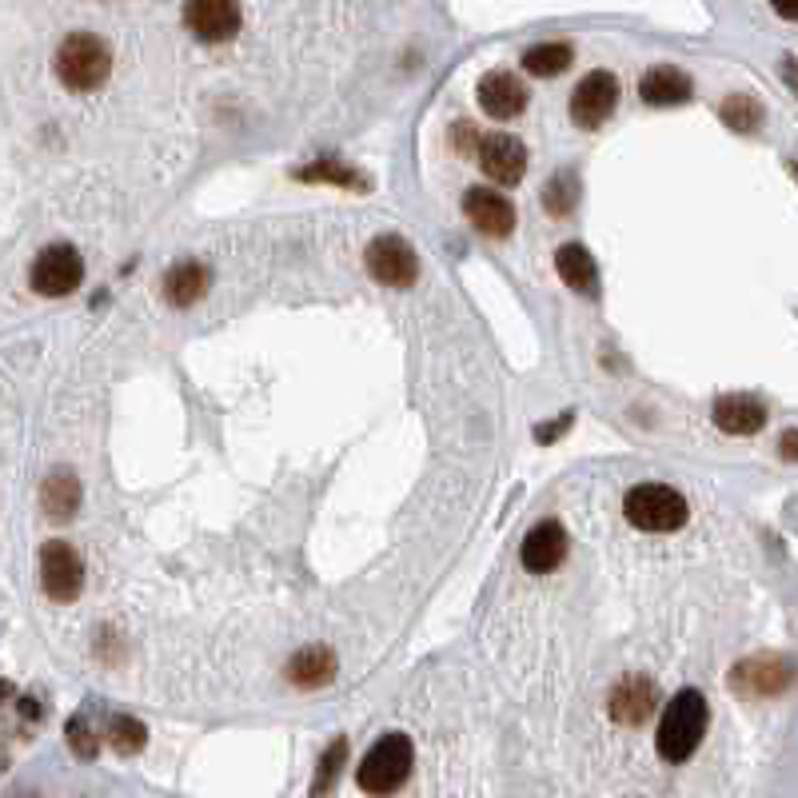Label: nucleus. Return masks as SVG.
Masks as SVG:
<instances>
[{"instance_id": "f257e3e1", "label": "nucleus", "mask_w": 798, "mask_h": 798, "mask_svg": "<svg viewBox=\"0 0 798 798\" xmlns=\"http://www.w3.org/2000/svg\"><path fill=\"white\" fill-rule=\"evenodd\" d=\"M707 722H711V707L695 687H683L675 699H667L663 707V719H659V758L667 763H687L695 751H699L703 734H707Z\"/></svg>"}, {"instance_id": "f03ea898", "label": "nucleus", "mask_w": 798, "mask_h": 798, "mask_svg": "<svg viewBox=\"0 0 798 798\" xmlns=\"http://www.w3.org/2000/svg\"><path fill=\"white\" fill-rule=\"evenodd\" d=\"M56 77L72 92H97L112 72V48L97 33H72L56 48Z\"/></svg>"}, {"instance_id": "7ed1b4c3", "label": "nucleus", "mask_w": 798, "mask_h": 798, "mask_svg": "<svg viewBox=\"0 0 798 798\" xmlns=\"http://www.w3.org/2000/svg\"><path fill=\"white\" fill-rule=\"evenodd\" d=\"M623 515L631 527L659 536V531H678L687 524L690 507L667 483H634L631 492L623 495Z\"/></svg>"}, {"instance_id": "20e7f679", "label": "nucleus", "mask_w": 798, "mask_h": 798, "mask_svg": "<svg viewBox=\"0 0 798 798\" xmlns=\"http://www.w3.org/2000/svg\"><path fill=\"white\" fill-rule=\"evenodd\" d=\"M412 763H416L412 739L392 731V734H383L380 743L363 755L360 771H356V783H360L363 795H392V790H400L407 783Z\"/></svg>"}, {"instance_id": "39448f33", "label": "nucleus", "mask_w": 798, "mask_h": 798, "mask_svg": "<svg viewBox=\"0 0 798 798\" xmlns=\"http://www.w3.org/2000/svg\"><path fill=\"white\" fill-rule=\"evenodd\" d=\"M795 683V663L787 655H775V651H766V655H751L743 659L739 667L731 671V690L739 699H775L783 690Z\"/></svg>"}, {"instance_id": "423d86ee", "label": "nucleus", "mask_w": 798, "mask_h": 798, "mask_svg": "<svg viewBox=\"0 0 798 798\" xmlns=\"http://www.w3.org/2000/svg\"><path fill=\"white\" fill-rule=\"evenodd\" d=\"M29 284H33L36 295H72L80 284H85V260L72 244H48L41 248L33 260V272H29Z\"/></svg>"}, {"instance_id": "0eeeda50", "label": "nucleus", "mask_w": 798, "mask_h": 798, "mask_svg": "<svg viewBox=\"0 0 798 798\" xmlns=\"http://www.w3.org/2000/svg\"><path fill=\"white\" fill-rule=\"evenodd\" d=\"M363 263H368V272H372L375 284L383 288H412L419 280V256L416 248L404 240V236H395V232H383L368 244V252H363Z\"/></svg>"}, {"instance_id": "6e6552de", "label": "nucleus", "mask_w": 798, "mask_h": 798, "mask_svg": "<svg viewBox=\"0 0 798 798\" xmlns=\"http://www.w3.org/2000/svg\"><path fill=\"white\" fill-rule=\"evenodd\" d=\"M41 587L53 603H77L85 591V559L72 543L48 539L41 547Z\"/></svg>"}, {"instance_id": "1a4fd4ad", "label": "nucleus", "mask_w": 798, "mask_h": 798, "mask_svg": "<svg viewBox=\"0 0 798 798\" xmlns=\"http://www.w3.org/2000/svg\"><path fill=\"white\" fill-rule=\"evenodd\" d=\"M615 104H619V80L607 68H595L571 92V121L583 132H595L615 116Z\"/></svg>"}, {"instance_id": "9d476101", "label": "nucleus", "mask_w": 798, "mask_h": 798, "mask_svg": "<svg viewBox=\"0 0 798 798\" xmlns=\"http://www.w3.org/2000/svg\"><path fill=\"white\" fill-rule=\"evenodd\" d=\"M188 33L200 41L220 44L240 33V4L236 0H184Z\"/></svg>"}, {"instance_id": "9b49d317", "label": "nucleus", "mask_w": 798, "mask_h": 798, "mask_svg": "<svg viewBox=\"0 0 798 798\" xmlns=\"http://www.w3.org/2000/svg\"><path fill=\"white\" fill-rule=\"evenodd\" d=\"M480 168L487 180L495 184H519L527 172V148L524 141H515L512 132H492V136H483L480 141Z\"/></svg>"}, {"instance_id": "f8f14e48", "label": "nucleus", "mask_w": 798, "mask_h": 798, "mask_svg": "<svg viewBox=\"0 0 798 798\" xmlns=\"http://www.w3.org/2000/svg\"><path fill=\"white\" fill-rule=\"evenodd\" d=\"M567 531L559 519H543L527 531L524 547H519V559H524V571L531 575H551L555 567H563V559H567Z\"/></svg>"}, {"instance_id": "ddd939ff", "label": "nucleus", "mask_w": 798, "mask_h": 798, "mask_svg": "<svg viewBox=\"0 0 798 798\" xmlns=\"http://www.w3.org/2000/svg\"><path fill=\"white\" fill-rule=\"evenodd\" d=\"M475 97H480V109L487 112L492 121H515V116L527 109L531 92H527V85L515 77V72L499 68V72H487V77L480 80Z\"/></svg>"}, {"instance_id": "4468645a", "label": "nucleus", "mask_w": 798, "mask_h": 798, "mask_svg": "<svg viewBox=\"0 0 798 798\" xmlns=\"http://www.w3.org/2000/svg\"><path fill=\"white\" fill-rule=\"evenodd\" d=\"M463 216L475 224V232L492 236V240H504L515 228V209L512 200L492 192V188H468L463 192Z\"/></svg>"}, {"instance_id": "2eb2a0df", "label": "nucleus", "mask_w": 798, "mask_h": 798, "mask_svg": "<svg viewBox=\"0 0 798 798\" xmlns=\"http://www.w3.org/2000/svg\"><path fill=\"white\" fill-rule=\"evenodd\" d=\"M659 707V687L643 675H627L619 687L611 690L607 699V715H611L619 727H643Z\"/></svg>"}, {"instance_id": "dca6fc26", "label": "nucleus", "mask_w": 798, "mask_h": 798, "mask_svg": "<svg viewBox=\"0 0 798 798\" xmlns=\"http://www.w3.org/2000/svg\"><path fill=\"white\" fill-rule=\"evenodd\" d=\"M711 419L719 431H727V436H755V431L766 427V407L758 395L731 392V395H719V400H715Z\"/></svg>"}, {"instance_id": "f3484780", "label": "nucleus", "mask_w": 798, "mask_h": 798, "mask_svg": "<svg viewBox=\"0 0 798 798\" xmlns=\"http://www.w3.org/2000/svg\"><path fill=\"white\" fill-rule=\"evenodd\" d=\"M639 97L655 109H667V104H687L695 97V80L675 65H655L647 68V77L639 80Z\"/></svg>"}, {"instance_id": "a211bd4d", "label": "nucleus", "mask_w": 798, "mask_h": 798, "mask_svg": "<svg viewBox=\"0 0 798 798\" xmlns=\"http://www.w3.org/2000/svg\"><path fill=\"white\" fill-rule=\"evenodd\" d=\"M80 499H85L80 480L68 468L53 471L41 487V512H44V519H53V524H68V519H77Z\"/></svg>"}, {"instance_id": "6ab92c4d", "label": "nucleus", "mask_w": 798, "mask_h": 798, "mask_svg": "<svg viewBox=\"0 0 798 798\" xmlns=\"http://www.w3.org/2000/svg\"><path fill=\"white\" fill-rule=\"evenodd\" d=\"M331 678H336V655H331V647H304L288 663V683L300 690L328 687Z\"/></svg>"}, {"instance_id": "aec40b11", "label": "nucleus", "mask_w": 798, "mask_h": 798, "mask_svg": "<svg viewBox=\"0 0 798 798\" xmlns=\"http://www.w3.org/2000/svg\"><path fill=\"white\" fill-rule=\"evenodd\" d=\"M209 284H212L209 268H204V263H196V260H184V263H176V268H168L165 300L172 307H192L196 300H204Z\"/></svg>"}, {"instance_id": "412c9836", "label": "nucleus", "mask_w": 798, "mask_h": 798, "mask_svg": "<svg viewBox=\"0 0 798 798\" xmlns=\"http://www.w3.org/2000/svg\"><path fill=\"white\" fill-rule=\"evenodd\" d=\"M555 268H559V280L571 288V292H595L599 288V263L595 256L583 248V244H563L555 252Z\"/></svg>"}, {"instance_id": "4be33fe9", "label": "nucleus", "mask_w": 798, "mask_h": 798, "mask_svg": "<svg viewBox=\"0 0 798 798\" xmlns=\"http://www.w3.org/2000/svg\"><path fill=\"white\" fill-rule=\"evenodd\" d=\"M571 60H575V48L567 41H547L536 44V48H527L524 53V68L531 77H559V72H567Z\"/></svg>"}, {"instance_id": "5701e85b", "label": "nucleus", "mask_w": 798, "mask_h": 798, "mask_svg": "<svg viewBox=\"0 0 798 798\" xmlns=\"http://www.w3.org/2000/svg\"><path fill=\"white\" fill-rule=\"evenodd\" d=\"M300 180H316V184H339V188H356V192H368V176H360L351 165H339V160H316V165L300 168Z\"/></svg>"}, {"instance_id": "b1692460", "label": "nucleus", "mask_w": 798, "mask_h": 798, "mask_svg": "<svg viewBox=\"0 0 798 798\" xmlns=\"http://www.w3.org/2000/svg\"><path fill=\"white\" fill-rule=\"evenodd\" d=\"M109 743L116 755H141L148 743V727L132 715H112L109 719Z\"/></svg>"}, {"instance_id": "393cba45", "label": "nucleus", "mask_w": 798, "mask_h": 798, "mask_svg": "<svg viewBox=\"0 0 798 798\" xmlns=\"http://www.w3.org/2000/svg\"><path fill=\"white\" fill-rule=\"evenodd\" d=\"M719 116H722V124H727L731 132H743V136H746V132H755L758 124H763V104H758L755 97H743V92H739V97L722 100Z\"/></svg>"}, {"instance_id": "a878e982", "label": "nucleus", "mask_w": 798, "mask_h": 798, "mask_svg": "<svg viewBox=\"0 0 798 798\" xmlns=\"http://www.w3.org/2000/svg\"><path fill=\"white\" fill-rule=\"evenodd\" d=\"M348 766V739H336V743L324 751V758H319V778L312 783V790L316 795H324V790H331L336 787V778H339V771Z\"/></svg>"}, {"instance_id": "bb28decb", "label": "nucleus", "mask_w": 798, "mask_h": 798, "mask_svg": "<svg viewBox=\"0 0 798 798\" xmlns=\"http://www.w3.org/2000/svg\"><path fill=\"white\" fill-rule=\"evenodd\" d=\"M543 204H547V212H551V216H567V212L575 209V176L559 172L555 180L547 184Z\"/></svg>"}, {"instance_id": "cd10ccee", "label": "nucleus", "mask_w": 798, "mask_h": 798, "mask_svg": "<svg viewBox=\"0 0 798 798\" xmlns=\"http://www.w3.org/2000/svg\"><path fill=\"white\" fill-rule=\"evenodd\" d=\"M68 746H72V755L85 758V763H92V758H97L100 739H97V731H92V722H88L85 715L68 719Z\"/></svg>"}, {"instance_id": "c85d7f7f", "label": "nucleus", "mask_w": 798, "mask_h": 798, "mask_svg": "<svg viewBox=\"0 0 798 798\" xmlns=\"http://www.w3.org/2000/svg\"><path fill=\"white\" fill-rule=\"evenodd\" d=\"M475 132H480V128H471L468 121H460V124H456V132H451V136H456V148H460L463 156L480 153V136H475Z\"/></svg>"}, {"instance_id": "c756f323", "label": "nucleus", "mask_w": 798, "mask_h": 798, "mask_svg": "<svg viewBox=\"0 0 798 798\" xmlns=\"http://www.w3.org/2000/svg\"><path fill=\"white\" fill-rule=\"evenodd\" d=\"M778 456H783V460H790V463L798 460V427H787V431L778 436Z\"/></svg>"}, {"instance_id": "7c9ffc66", "label": "nucleus", "mask_w": 798, "mask_h": 798, "mask_svg": "<svg viewBox=\"0 0 798 798\" xmlns=\"http://www.w3.org/2000/svg\"><path fill=\"white\" fill-rule=\"evenodd\" d=\"M571 419H575V416H559L551 427H536V439H539V443H551V439H559V436H563V431H567Z\"/></svg>"}, {"instance_id": "2f4dec72", "label": "nucleus", "mask_w": 798, "mask_h": 798, "mask_svg": "<svg viewBox=\"0 0 798 798\" xmlns=\"http://www.w3.org/2000/svg\"><path fill=\"white\" fill-rule=\"evenodd\" d=\"M771 9H775L783 21H798V0H771Z\"/></svg>"}, {"instance_id": "473e14b6", "label": "nucleus", "mask_w": 798, "mask_h": 798, "mask_svg": "<svg viewBox=\"0 0 798 798\" xmlns=\"http://www.w3.org/2000/svg\"><path fill=\"white\" fill-rule=\"evenodd\" d=\"M783 77H787V85L795 88V97H798V56H787V60H783Z\"/></svg>"}]
</instances>
